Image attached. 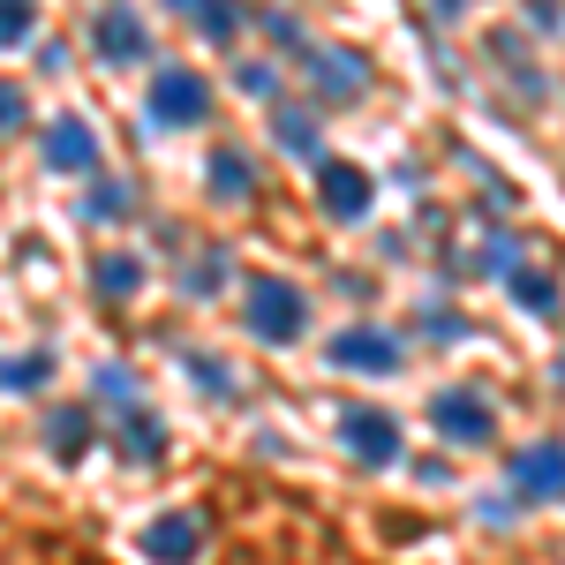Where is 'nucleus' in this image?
<instances>
[{
    "mask_svg": "<svg viewBox=\"0 0 565 565\" xmlns=\"http://www.w3.org/2000/svg\"><path fill=\"white\" fill-rule=\"evenodd\" d=\"M242 324H249V340H264V348H295L309 332V295L295 279H279V271H257L249 295H242Z\"/></svg>",
    "mask_w": 565,
    "mask_h": 565,
    "instance_id": "obj_1",
    "label": "nucleus"
},
{
    "mask_svg": "<svg viewBox=\"0 0 565 565\" xmlns=\"http://www.w3.org/2000/svg\"><path fill=\"white\" fill-rule=\"evenodd\" d=\"M143 121H151V129H196V121H212V84H204L196 68L167 61V68L151 76V90H143Z\"/></svg>",
    "mask_w": 565,
    "mask_h": 565,
    "instance_id": "obj_2",
    "label": "nucleus"
},
{
    "mask_svg": "<svg viewBox=\"0 0 565 565\" xmlns=\"http://www.w3.org/2000/svg\"><path fill=\"white\" fill-rule=\"evenodd\" d=\"M430 430L445 437V445H498V407H490V392L476 385H437L430 392Z\"/></svg>",
    "mask_w": 565,
    "mask_h": 565,
    "instance_id": "obj_3",
    "label": "nucleus"
},
{
    "mask_svg": "<svg viewBox=\"0 0 565 565\" xmlns=\"http://www.w3.org/2000/svg\"><path fill=\"white\" fill-rule=\"evenodd\" d=\"M340 445L354 452V468H370V476H385V468L407 460V430H399L392 407H348L340 415Z\"/></svg>",
    "mask_w": 565,
    "mask_h": 565,
    "instance_id": "obj_4",
    "label": "nucleus"
},
{
    "mask_svg": "<svg viewBox=\"0 0 565 565\" xmlns=\"http://www.w3.org/2000/svg\"><path fill=\"white\" fill-rule=\"evenodd\" d=\"M324 362L348 370V377H399V370H407V348L392 340L385 324H340V332L324 340Z\"/></svg>",
    "mask_w": 565,
    "mask_h": 565,
    "instance_id": "obj_5",
    "label": "nucleus"
},
{
    "mask_svg": "<svg viewBox=\"0 0 565 565\" xmlns=\"http://www.w3.org/2000/svg\"><path fill=\"white\" fill-rule=\"evenodd\" d=\"M204 551H212V521L196 505H174V513L143 521V535H136V558L143 565H196Z\"/></svg>",
    "mask_w": 565,
    "mask_h": 565,
    "instance_id": "obj_6",
    "label": "nucleus"
},
{
    "mask_svg": "<svg viewBox=\"0 0 565 565\" xmlns=\"http://www.w3.org/2000/svg\"><path fill=\"white\" fill-rule=\"evenodd\" d=\"M513 505H565V437H535L505 460Z\"/></svg>",
    "mask_w": 565,
    "mask_h": 565,
    "instance_id": "obj_7",
    "label": "nucleus"
},
{
    "mask_svg": "<svg viewBox=\"0 0 565 565\" xmlns=\"http://www.w3.org/2000/svg\"><path fill=\"white\" fill-rule=\"evenodd\" d=\"M302 76H309L317 114H324V106H362V90H370V61L348 53V45H309V53H302Z\"/></svg>",
    "mask_w": 565,
    "mask_h": 565,
    "instance_id": "obj_8",
    "label": "nucleus"
},
{
    "mask_svg": "<svg viewBox=\"0 0 565 565\" xmlns=\"http://www.w3.org/2000/svg\"><path fill=\"white\" fill-rule=\"evenodd\" d=\"M309 174H317V212L354 226V218L377 212V181L370 167H354V159H309Z\"/></svg>",
    "mask_w": 565,
    "mask_h": 565,
    "instance_id": "obj_9",
    "label": "nucleus"
},
{
    "mask_svg": "<svg viewBox=\"0 0 565 565\" xmlns=\"http://www.w3.org/2000/svg\"><path fill=\"white\" fill-rule=\"evenodd\" d=\"M90 53H98L106 68H136V61H151V23L136 15V0H106V8L90 15Z\"/></svg>",
    "mask_w": 565,
    "mask_h": 565,
    "instance_id": "obj_10",
    "label": "nucleus"
},
{
    "mask_svg": "<svg viewBox=\"0 0 565 565\" xmlns=\"http://www.w3.org/2000/svg\"><path fill=\"white\" fill-rule=\"evenodd\" d=\"M98 159H106V143H98V129H90L84 114H53V129H45V167L84 181V174H98Z\"/></svg>",
    "mask_w": 565,
    "mask_h": 565,
    "instance_id": "obj_11",
    "label": "nucleus"
},
{
    "mask_svg": "<svg viewBox=\"0 0 565 565\" xmlns=\"http://www.w3.org/2000/svg\"><path fill=\"white\" fill-rule=\"evenodd\" d=\"M45 452H53V468H84L90 445H98V415H90L84 399L76 407H45Z\"/></svg>",
    "mask_w": 565,
    "mask_h": 565,
    "instance_id": "obj_12",
    "label": "nucleus"
},
{
    "mask_svg": "<svg viewBox=\"0 0 565 565\" xmlns=\"http://www.w3.org/2000/svg\"><path fill=\"white\" fill-rule=\"evenodd\" d=\"M204 181H212L218 204H249V196H257V159H249L242 143H218L212 167H204Z\"/></svg>",
    "mask_w": 565,
    "mask_h": 565,
    "instance_id": "obj_13",
    "label": "nucleus"
},
{
    "mask_svg": "<svg viewBox=\"0 0 565 565\" xmlns=\"http://www.w3.org/2000/svg\"><path fill=\"white\" fill-rule=\"evenodd\" d=\"M505 295H513V302H521L527 317H543V324H551V317L565 309L558 271H543V264H513V271H505Z\"/></svg>",
    "mask_w": 565,
    "mask_h": 565,
    "instance_id": "obj_14",
    "label": "nucleus"
},
{
    "mask_svg": "<svg viewBox=\"0 0 565 565\" xmlns=\"http://www.w3.org/2000/svg\"><path fill=\"white\" fill-rule=\"evenodd\" d=\"M143 279H151V271H143L136 249H106V257L90 264V287H98L106 302H136V295H143Z\"/></svg>",
    "mask_w": 565,
    "mask_h": 565,
    "instance_id": "obj_15",
    "label": "nucleus"
},
{
    "mask_svg": "<svg viewBox=\"0 0 565 565\" xmlns=\"http://www.w3.org/2000/svg\"><path fill=\"white\" fill-rule=\"evenodd\" d=\"M271 136H279V151H295V159H324V121H317L309 106H279V114H271Z\"/></svg>",
    "mask_w": 565,
    "mask_h": 565,
    "instance_id": "obj_16",
    "label": "nucleus"
},
{
    "mask_svg": "<svg viewBox=\"0 0 565 565\" xmlns=\"http://www.w3.org/2000/svg\"><path fill=\"white\" fill-rule=\"evenodd\" d=\"M61 377L53 348H23V354H0V392H45Z\"/></svg>",
    "mask_w": 565,
    "mask_h": 565,
    "instance_id": "obj_17",
    "label": "nucleus"
},
{
    "mask_svg": "<svg viewBox=\"0 0 565 565\" xmlns=\"http://www.w3.org/2000/svg\"><path fill=\"white\" fill-rule=\"evenodd\" d=\"M121 452L143 460V468H159V460H167V430H159V415H151V407H129V415H121Z\"/></svg>",
    "mask_w": 565,
    "mask_h": 565,
    "instance_id": "obj_18",
    "label": "nucleus"
},
{
    "mask_svg": "<svg viewBox=\"0 0 565 565\" xmlns=\"http://www.w3.org/2000/svg\"><path fill=\"white\" fill-rule=\"evenodd\" d=\"M226 271H234V264H226V249H204V257H189L181 264V295H189V302H212L218 287H226Z\"/></svg>",
    "mask_w": 565,
    "mask_h": 565,
    "instance_id": "obj_19",
    "label": "nucleus"
},
{
    "mask_svg": "<svg viewBox=\"0 0 565 565\" xmlns=\"http://www.w3.org/2000/svg\"><path fill=\"white\" fill-rule=\"evenodd\" d=\"M189 23H196L204 45H234V31H242V0H196Z\"/></svg>",
    "mask_w": 565,
    "mask_h": 565,
    "instance_id": "obj_20",
    "label": "nucleus"
},
{
    "mask_svg": "<svg viewBox=\"0 0 565 565\" xmlns=\"http://www.w3.org/2000/svg\"><path fill=\"white\" fill-rule=\"evenodd\" d=\"M181 377H189V392H204V399H234V370L218 354H181Z\"/></svg>",
    "mask_w": 565,
    "mask_h": 565,
    "instance_id": "obj_21",
    "label": "nucleus"
},
{
    "mask_svg": "<svg viewBox=\"0 0 565 565\" xmlns=\"http://www.w3.org/2000/svg\"><path fill=\"white\" fill-rule=\"evenodd\" d=\"M39 39V0H0V53Z\"/></svg>",
    "mask_w": 565,
    "mask_h": 565,
    "instance_id": "obj_22",
    "label": "nucleus"
},
{
    "mask_svg": "<svg viewBox=\"0 0 565 565\" xmlns=\"http://www.w3.org/2000/svg\"><path fill=\"white\" fill-rule=\"evenodd\" d=\"M234 90H242V98H279V68H271V61H234Z\"/></svg>",
    "mask_w": 565,
    "mask_h": 565,
    "instance_id": "obj_23",
    "label": "nucleus"
},
{
    "mask_svg": "<svg viewBox=\"0 0 565 565\" xmlns=\"http://www.w3.org/2000/svg\"><path fill=\"white\" fill-rule=\"evenodd\" d=\"M121 212H129V189H121V181H98L84 196V218H121Z\"/></svg>",
    "mask_w": 565,
    "mask_h": 565,
    "instance_id": "obj_24",
    "label": "nucleus"
},
{
    "mask_svg": "<svg viewBox=\"0 0 565 565\" xmlns=\"http://www.w3.org/2000/svg\"><path fill=\"white\" fill-rule=\"evenodd\" d=\"M23 121H31V98H23V84H8V76H0V136H15Z\"/></svg>",
    "mask_w": 565,
    "mask_h": 565,
    "instance_id": "obj_25",
    "label": "nucleus"
},
{
    "mask_svg": "<svg viewBox=\"0 0 565 565\" xmlns=\"http://www.w3.org/2000/svg\"><path fill=\"white\" fill-rule=\"evenodd\" d=\"M423 340H468V324L452 309H423Z\"/></svg>",
    "mask_w": 565,
    "mask_h": 565,
    "instance_id": "obj_26",
    "label": "nucleus"
},
{
    "mask_svg": "<svg viewBox=\"0 0 565 565\" xmlns=\"http://www.w3.org/2000/svg\"><path fill=\"white\" fill-rule=\"evenodd\" d=\"M527 23H535V31H565V8L558 0H527Z\"/></svg>",
    "mask_w": 565,
    "mask_h": 565,
    "instance_id": "obj_27",
    "label": "nucleus"
},
{
    "mask_svg": "<svg viewBox=\"0 0 565 565\" xmlns=\"http://www.w3.org/2000/svg\"><path fill=\"white\" fill-rule=\"evenodd\" d=\"M476 513H482V527H505V521H513V513H521V505H513V498H482Z\"/></svg>",
    "mask_w": 565,
    "mask_h": 565,
    "instance_id": "obj_28",
    "label": "nucleus"
},
{
    "mask_svg": "<svg viewBox=\"0 0 565 565\" xmlns=\"http://www.w3.org/2000/svg\"><path fill=\"white\" fill-rule=\"evenodd\" d=\"M167 8H181V15H189V8H196V0H167Z\"/></svg>",
    "mask_w": 565,
    "mask_h": 565,
    "instance_id": "obj_29",
    "label": "nucleus"
},
{
    "mask_svg": "<svg viewBox=\"0 0 565 565\" xmlns=\"http://www.w3.org/2000/svg\"><path fill=\"white\" fill-rule=\"evenodd\" d=\"M558 392H565V354H558Z\"/></svg>",
    "mask_w": 565,
    "mask_h": 565,
    "instance_id": "obj_30",
    "label": "nucleus"
}]
</instances>
